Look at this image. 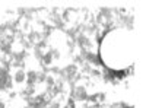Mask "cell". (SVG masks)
I'll return each mask as SVG.
<instances>
[{
  "label": "cell",
  "instance_id": "1",
  "mask_svg": "<svg viewBox=\"0 0 146 108\" xmlns=\"http://www.w3.org/2000/svg\"><path fill=\"white\" fill-rule=\"evenodd\" d=\"M25 78H27V75H25V72H22V70H19L18 73L15 75V80L18 83H22L23 80H25Z\"/></svg>",
  "mask_w": 146,
  "mask_h": 108
}]
</instances>
